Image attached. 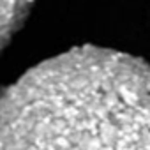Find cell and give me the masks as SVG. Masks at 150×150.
<instances>
[{
    "label": "cell",
    "instance_id": "obj_1",
    "mask_svg": "<svg viewBox=\"0 0 150 150\" xmlns=\"http://www.w3.org/2000/svg\"><path fill=\"white\" fill-rule=\"evenodd\" d=\"M0 150H150V64L78 48L0 87Z\"/></svg>",
    "mask_w": 150,
    "mask_h": 150
},
{
    "label": "cell",
    "instance_id": "obj_2",
    "mask_svg": "<svg viewBox=\"0 0 150 150\" xmlns=\"http://www.w3.org/2000/svg\"><path fill=\"white\" fill-rule=\"evenodd\" d=\"M34 0H0V51L18 32Z\"/></svg>",
    "mask_w": 150,
    "mask_h": 150
}]
</instances>
